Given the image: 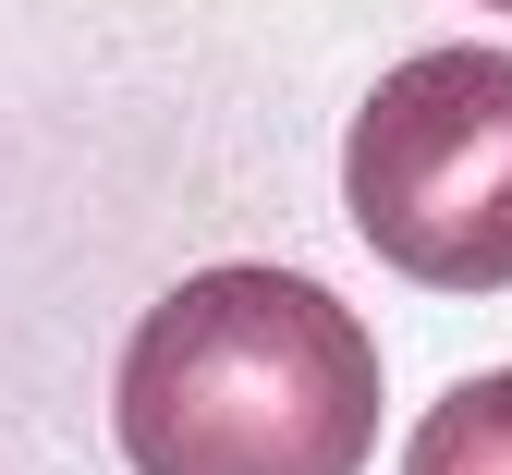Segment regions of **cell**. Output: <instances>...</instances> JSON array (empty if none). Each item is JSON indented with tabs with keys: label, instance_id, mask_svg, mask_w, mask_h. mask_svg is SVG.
Listing matches in <instances>:
<instances>
[{
	"label": "cell",
	"instance_id": "cell-2",
	"mask_svg": "<svg viewBox=\"0 0 512 475\" xmlns=\"http://www.w3.org/2000/svg\"><path fill=\"white\" fill-rule=\"evenodd\" d=\"M366 256L427 293H512V49H415L342 134Z\"/></svg>",
	"mask_w": 512,
	"mask_h": 475
},
{
	"label": "cell",
	"instance_id": "cell-4",
	"mask_svg": "<svg viewBox=\"0 0 512 475\" xmlns=\"http://www.w3.org/2000/svg\"><path fill=\"white\" fill-rule=\"evenodd\" d=\"M488 13H512V0H488Z\"/></svg>",
	"mask_w": 512,
	"mask_h": 475
},
{
	"label": "cell",
	"instance_id": "cell-3",
	"mask_svg": "<svg viewBox=\"0 0 512 475\" xmlns=\"http://www.w3.org/2000/svg\"><path fill=\"white\" fill-rule=\"evenodd\" d=\"M403 475H512V366L439 390L427 427L403 439Z\"/></svg>",
	"mask_w": 512,
	"mask_h": 475
},
{
	"label": "cell",
	"instance_id": "cell-1",
	"mask_svg": "<svg viewBox=\"0 0 512 475\" xmlns=\"http://www.w3.org/2000/svg\"><path fill=\"white\" fill-rule=\"evenodd\" d=\"M110 427L135 475H366L378 342L305 268H196L135 317Z\"/></svg>",
	"mask_w": 512,
	"mask_h": 475
}]
</instances>
